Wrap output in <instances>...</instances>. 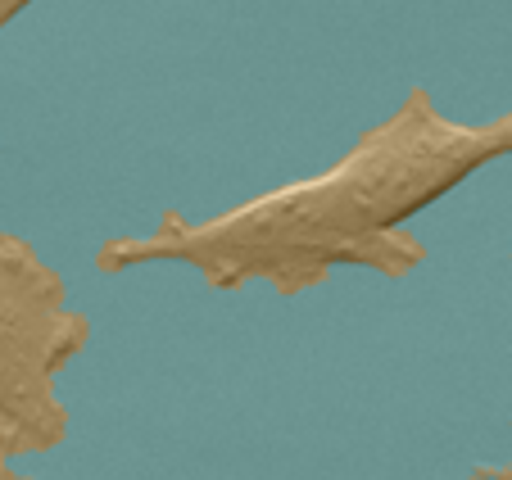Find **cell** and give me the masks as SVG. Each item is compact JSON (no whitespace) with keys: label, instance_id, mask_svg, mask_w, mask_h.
<instances>
[{"label":"cell","instance_id":"cell-1","mask_svg":"<svg viewBox=\"0 0 512 480\" xmlns=\"http://www.w3.org/2000/svg\"><path fill=\"white\" fill-rule=\"evenodd\" d=\"M78 317L59 308V286L23 245L0 240V435L10 449H41L59 435L50 372L68 358Z\"/></svg>","mask_w":512,"mask_h":480},{"label":"cell","instance_id":"cell-2","mask_svg":"<svg viewBox=\"0 0 512 480\" xmlns=\"http://www.w3.org/2000/svg\"><path fill=\"white\" fill-rule=\"evenodd\" d=\"M23 5H32V0H0V28H5V23H10Z\"/></svg>","mask_w":512,"mask_h":480}]
</instances>
